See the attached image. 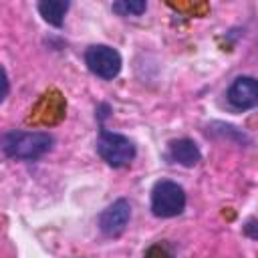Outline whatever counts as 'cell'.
<instances>
[{"label":"cell","mask_w":258,"mask_h":258,"mask_svg":"<svg viewBox=\"0 0 258 258\" xmlns=\"http://www.w3.org/2000/svg\"><path fill=\"white\" fill-rule=\"evenodd\" d=\"M52 149V135L46 131H10L2 137V151L10 159L34 161Z\"/></svg>","instance_id":"obj_1"},{"label":"cell","mask_w":258,"mask_h":258,"mask_svg":"<svg viewBox=\"0 0 258 258\" xmlns=\"http://www.w3.org/2000/svg\"><path fill=\"white\" fill-rule=\"evenodd\" d=\"M97 153L111 167H125L135 159L137 149L129 137L101 127L99 139H97Z\"/></svg>","instance_id":"obj_2"},{"label":"cell","mask_w":258,"mask_h":258,"mask_svg":"<svg viewBox=\"0 0 258 258\" xmlns=\"http://www.w3.org/2000/svg\"><path fill=\"white\" fill-rule=\"evenodd\" d=\"M185 208V191L177 181L159 179L151 189V212L157 218H175Z\"/></svg>","instance_id":"obj_3"},{"label":"cell","mask_w":258,"mask_h":258,"mask_svg":"<svg viewBox=\"0 0 258 258\" xmlns=\"http://www.w3.org/2000/svg\"><path fill=\"white\" fill-rule=\"evenodd\" d=\"M85 62L89 71L105 81H111L121 71V54L107 44H93L85 52Z\"/></svg>","instance_id":"obj_4"},{"label":"cell","mask_w":258,"mask_h":258,"mask_svg":"<svg viewBox=\"0 0 258 258\" xmlns=\"http://www.w3.org/2000/svg\"><path fill=\"white\" fill-rule=\"evenodd\" d=\"M129 218H131V206L125 198H119L101 212L99 230L109 238H117L125 232V228L129 224Z\"/></svg>","instance_id":"obj_5"},{"label":"cell","mask_w":258,"mask_h":258,"mask_svg":"<svg viewBox=\"0 0 258 258\" xmlns=\"http://www.w3.org/2000/svg\"><path fill=\"white\" fill-rule=\"evenodd\" d=\"M226 97H228V103L234 109H240V111L258 107V79H254V77L234 79Z\"/></svg>","instance_id":"obj_6"},{"label":"cell","mask_w":258,"mask_h":258,"mask_svg":"<svg viewBox=\"0 0 258 258\" xmlns=\"http://www.w3.org/2000/svg\"><path fill=\"white\" fill-rule=\"evenodd\" d=\"M169 159L183 165V167H194L200 163L202 153L191 139L181 137V139H173L169 143Z\"/></svg>","instance_id":"obj_7"},{"label":"cell","mask_w":258,"mask_h":258,"mask_svg":"<svg viewBox=\"0 0 258 258\" xmlns=\"http://www.w3.org/2000/svg\"><path fill=\"white\" fill-rule=\"evenodd\" d=\"M69 2L67 0H42L38 4V12L40 16L52 24V26H62V20H64V14L69 10Z\"/></svg>","instance_id":"obj_8"},{"label":"cell","mask_w":258,"mask_h":258,"mask_svg":"<svg viewBox=\"0 0 258 258\" xmlns=\"http://www.w3.org/2000/svg\"><path fill=\"white\" fill-rule=\"evenodd\" d=\"M147 8V4L143 0H121V2H113V12H117L119 16H139L143 14Z\"/></svg>","instance_id":"obj_9"},{"label":"cell","mask_w":258,"mask_h":258,"mask_svg":"<svg viewBox=\"0 0 258 258\" xmlns=\"http://www.w3.org/2000/svg\"><path fill=\"white\" fill-rule=\"evenodd\" d=\"M145 258H171V252H169L163 244H155V246H151V248L147 250Z\"/></svg>","instance_id":"obj_10"},{"label":"cell","mask_w":258,"mask_h":258,"mask_svg":"<svg viewBox=\"0 0 258 258\" xmlns=\"http://www.w3.org/2000/svg\"><path fill=\"white\" fill-rule=\"evenodd\" d=\"M244 232L250 238H258V220H248V224L244 226Z\"/></svg>","instance_id":"obj_11"}]
</instances>
